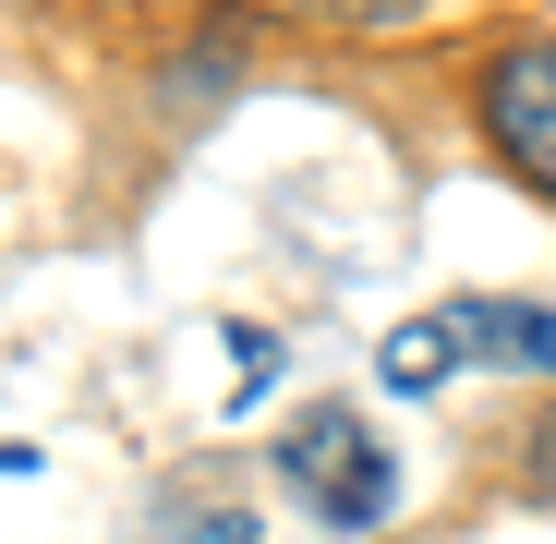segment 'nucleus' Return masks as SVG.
Listing matches in <instances>:
<instances>
[{
    "mask_svg": "<svg viewBox=\"0 0 556 544\" xmlns=\"http://www.w3.org/2000/svg\"><path fill=\"white\" fill-rule=\"evenodd\" d=\"M278 496H291L327 544H363V532L400 520V447L376 435V412L315 400V412L278 423Z\"/></svg>",
    "mask_w": 556,
    "mask_h": 544,
    "instance_id": "1",
    "label": "nucleus"
},
{
    "mask_svg": "<svg viewBox=\"0 0 556 544\" xmlns=\"http://www.w3.org/2000/svg\"><path fill=\"white\" fill-rule=\"evenodd\" d=\"M472 110H484V146L556 206V37H508L472 85Z\"/></svg>",
    "mask_w": 556,
    "mask_h": 544,
    "instance_id": "2",
    "label": "nucleus"
},
{
    "mask_svg": "<svg viewBox=\"0 0 556 544\" xmlns=\"http://www.w3.org/2000/svg\"><path fill=\"white\" fill-rule=\"evenodd\" d=\"M459 376H556V303L532 291H472V303H435Z\"/></svg>",
    "mask_w": 556,
    "mask_h": 544,
    "instance_id": "3",
    "label": "nucleus"
},
{
    "mask_svg": "<svg viewBox=\"0 0 556 544\" xmlns=\"http://www.w3.org/2000/svg\"><path fill=\"white\" fill-rule=\"evenodd\" d=\"M376 388H388V400H447V388H459V351H447L435 315H400V327L376 339Z\"/></svg>",
    "mask_w": 556,
    "mask_h": 544,
    "instance_id": "4",
    "label": "nucleus"
},
{
    "mask_svg": "<svg viewBox=\"0 0 556 544\" xmlns=\"http://www.w3.org/2000/svg\"><path fill=\"white\" fill-rule=\"evenodd\" d=\"M169 544H266V520H254V508H230V496H218V508H194V520H181V532H169Z\"/></svg>",
    "mask_w": 556,
    "mask_h": 544,
    "instance_id": "5",
    "label": "nucleus"
},
{
    "mask_svg": "<svg viewBox=\"0 0 556 544\" xmlns=\"http://www.w3.org/2000/svg\"><path fill=\"white\" fill-rule=\"evenodd\" d=\"M303 13H327V25H412L424 0H303Z\"/></svg>",
    "mask_w": 556,
    "mask_h": 544,
    "instance_id": "6",
    "label": "nucleus"
},
{
    "mask_svg": "<svg viewBox=\"0 0 556 544\" xmlns=\"http://www.w3.org/2000/svg\"><path fill=\"white\" fill-rule=\"evenodd\" d=\"M532 484L556 496V412H544V435H532Z\"/></svg>",
    "mask_w": 556,
    "mask_h": 544,
    "instance_id": "7",
    "label": "nucleus"
},
{
    "mask_svg": "<svg viewBox=\"0 0 556 544\" xmlns=\"http://www.w3.org/2000/svg\"><path fill=\"white\" fill-rule=\"evenodd\" d=\"M25 472H37V447H25V435H13V447H0V484H25Z\"/></svg>",
    "mask_w": 556,
    "mask_h": 544,
    "instance_id": "8",
    "label": "nucleus"
}]
</instances>
